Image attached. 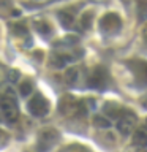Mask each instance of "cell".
I'll use <instances>...</instances> for the list:
<instances>
[{
	"mask_svg": "<svg viewBox=\"0 0 147 152\" xmlns=\"http://www.w3.org/2000/svg\"><path fill=\"white\" fill-rule=\"evenodd\" d=\"M133 144L147 147V132L146 130H136L133 135Z\"/></svg>",
	"mask_w": 147,
	"mask_h": 152,
	"instance_id": "cell-13",
	"label": "cell"
},
{
	"mask_svg": "<svg viewBox=\"0 0 147 152\" xmlns=\"http://www.w3.org/2000/svg\"><path fill=\"white\" fill-rule=\"evenodd\" d=\"M59 132L54 130V128H44L38 133V142L36 147L40 151H49L52 146L59 141Z\"/></svg>",
	"mask_w": 147,
	"mask_h": 152,
	"instance_id": "cell-5",
	"label": "cell"
},
{
	"mask_svg": "<svg viewBox=\"0 0 147 152\" xmlns=\"http://www.w3.org/2000/svg\"><path fill=\"white\" fill-rule=\"evenodd\" d=\"M16 78H19V71H9V79L11 81H16Z\"/></svg>",
	"mask_w": 147,
	"mask_h": 152,
	"instance_id": "cell-22",
	"label": "cell"
},
{
	"mask_svg": "<svg viewBox=\"0 0 147 152\" xmlns=\"http://www.w3.org/2000/svg\"><path fill=\"white\" fill-rule=\"evenodd\" d=\"M19 94L22 95V97H27V95H30V92L33 90V84H32V81L30 79H25V81H22L21 84H19Z\"/></svg>",
	"mask_w": 147,
	"mask_h": 152,
	"instance_id": "cell-15",
	"label": "cell"
},
{
	"mask_svg": "<svg viewBox=\"0 0 147 152\" xmlns=\"http://www.w3.org/2000/svg\"><path fill=\"white\" fill-rule=\"evenodd\" d=\"M127 66L133 71L136 81L139 84H147V60L133 59L127 62Z\"/></svg>",
	"mask_w": 147,
	"mask_h": 152,
	"instance_id": "cell-7",
	"label": "cell"
},
{
	"mask_svg": "<svg viewBox=\"0 0 147 152\" xmlns=\"http://www.w3.org/2000/svg\"><path fill=\"white\" fill-rule=\"evenodd\" d=\"M13 32H14V35H17V37H25L28 28L24 22H16V24H13Z\"/></svg>",
	"mask_w": 147,
	"mask_h": 152,
	"instance_id": "cell-18",
	"label": "cell"
},
{
	"mask_svg": "<svg viewBox=\"0 0 147 152\" xmlns=\"http://www.w3.org/2000/svg\"><path fill=\"white\" fill-rule=\"evenodd\" d=\"M136 122H138V117H136V114L133 113V111H127L123 116L117 121V130L122 133V135H130L131 130L135 128L136 125Z\"/></svg>",
	"mask_w": 147,
	"mask_h": 152,
	"instance_id": "cell-8",
	"label": "cell"
},
{
	"mask_svg": "<svg viewBox=\"0 0 147 152\" xmlns=\"http://www.w3.org/2000/svg\"><path fill=\"white\" fill-rule=\"evenodd\" d=\"M138 152H146V151H138Z\"/></svg>",
	"mask_w": 147,
	"mask_h": 152,
	"instance_id": "cell-26",
	"label": "cell"
},
{
	"mask_svg": "<svg viewBox=\"0 0 147 152\" xmlns=\"http://www.w3.org/2000/svg\"><path fill=\"white\" fill-rule=\"evenodd\" d=\"M0 109L3 111L5 119H7L8 122H14L19 117V109H17L16 100L8 94L0 95Z\"/></svg>",
	"mask_w": 147,
	"mask_h": 152,
	"instance_id": "cell-3",
	"label": "cell"
},
{
	"mask_svg": "<svg viewBox=\"0 0 147 152\" xmlns=\"http://www.w3.org/2000/svg\"><path fill=\"white\" fill-rule=\"evenodd\" d=\"M73 59L71 54H62V52H54L51 56V65L52 66H63L68 60Z\"/></svg>",
	"mask_w": 147,
	"mask_h": 152,
	"instance_id": "cell-11",
	"label": "cell"
},
{
	"mask_svg": "<svg viewBox=\"0 0 147 152\" xmlns=\"http://www.w3.org/2000/svg\"><path fill=\"white\" fill-rule=\"evenodd\" d=\"M33 27H35V28H36V32H38V33H41L43 37L51 35V33H52V27H51V24L47 22V21H41V19H36V21H33Z\"/></svg>",
	"mask_w": 147,
	"mask_h": 152,
	"instance_id": "cell-12",
	"label": "cell"
},
{
	"mask_svg": "<svg viewBox=\"0 0 147 152\" xmlns=\"http://www.w3.org/2000/svg\"><path fill=\"white\" fill-rule=\"evenodd\" d=\"M59 109L63 116H68V117H81V116H85L87 113V104H85L84 100H78L71 95H63L60 100V104H59Z\"/></svg>",
	"mask_w": 147,
	"mask_h": 152,
	"instance_id": "cell-1",
	"label": "cell"
},
{
	"mask_svg": "<svg viewBox=\"0 0 147 152\" xmlns=\"http://www.w3.org/2000/svg\"><path fill=\"white\" fill-rule=\"evenodd\" d=\"M78 73H79V68L78 66H71V68H68L65 71V83L73 86L76 81H78Z\"/></svg>",
	"mask_w": 147,
	"mask_h": 152,
	"instance_id": "cell-14",
	"label": "cell"
},
{
	"mask_svg": "<svg viewBox=\"0 0 147 152\" xmlns=\"http://www.w3.org/2000/svg\"><path fill=\"white\" fill-rule=\"evenodd\" d=\"M103 111H104V114H108L109 117H112V119H120L123 114H125L128 109H125L123 106H119L117 103H106L103 106Z\"/></svg>",
	"mask_w": 147,
	"mask_h": 152,
	"instance_id": "cell-9",
	"label": "cell"
},
{
	"mask_svg": "<svg viewBox=\"0 0 147 152\" xmlns=\"http://www.w3.org/2000/svg\"><path fill=\"white\" fill-rule=\"evenodd\" d=\"M142 37H144V40L147 41V24H146L144 27H142Z\"/></svg>",
	"mask_w": 147,
	"mask_h": 152,
	"instance_id": "cell-23",
	"label": "cell"
},
{
	"mask_svg": "<svg viewBox=\"0 0 147 152\" xmlns=\"http://www.w3.org/2000/svg\"><path fill=\"white\" fill-rule=\"evenodd\" d=\"M92 122H93V125H97L100 128H109L111 127V122H109V119H106V116H93Z\"/></svg>",
	"mask_w": 147,
	"mask_h": 152,
	"instance_id": "cell-16",
	"label": "cell"
},
{
	"mask_svg": "<svg viewBox=\"0 0 147 152\" xmlns=\"http://www.w3.org/2000/svg\"><path fill=\"white\" fill-rule=\"evenodd\" d=\"M92 21H93V11H85L82 16H81V27L87 30V28L92 26Z\"/></svg>",
	"mask_w": 147,
	"mask_h": 152,
	"instance_id": "cell-17",
	"label": "cell"
},
{
	"mask_svg": "<svg viewBox=\"0 0 147 152\" xmlns=\"http://www.w3.org/2000/svg\"><path fill=\"white\" fill-rule=\"evenodd\" d=\"M63 151L65 152H90L87 147H84V146H81V144H71L68 147H65Z\"/></svg>",
	"mask_w": 147,
	"mask_h": 152,
	"instance_id": "cell-20",
	"label": "cell"
},
{
	"mask_svg": "<svg viewBox=\"0 0 147 152\" xmlns=\"http://www.w3.org/2000/svg\"><path fill=\"white\" fill-rule=\"evenodd\" d=\"M138 18L141 19H144L147 18V2H139L138 3Z\"/></svg>",
	"mask_w": 147,
	"mask_h": 152,
	"instance_id": "cell-19",
	"label": "cell"
},
{
	"mask_svg": "<svg viewBox=\"0 0 147 152\" xmlns=\"http://www.w3.org/2000/svg\"><path fill=\"white\" fill-rule=\"evenodd\" d=\"M49 102L46 100L44 95L41 94H35L33 97L28 100L27 103V109L32 116H36V117H43L49 113Z\"/></svg>",
	"mask_w": 147,
	"mask_h": 152,
	"instance_id": "cell-2",
	"label": "cell"
},
{
	"mask_svg": "<svg viewBox=\"0 0 147 152\" xmlns=\"http://www.w3.org/2000/svg\"><path fill=\"white\" fill-rule=\"evenodd\" d=\"M146 128H147V119H146Z\"/></svg>",
	"mask_w": 147,
	"mask_h": 152,
	"instance_id": "cell-25",
	"label": "cell"
},
{
	"mask_svg": "<svg viewBox=\"0 0 147 152\" xmlns=\"http://www.w3.org/2000/svg\"><path fill=\"white\" fill-rule=\"evenodd\" d=\"M108 83H109V73L103 65L95 66L87 81L89 87H92V89H104L108 86Z\"/></svg>",
	"mask_w": 147,
	"mask_h": 152,
	"instance_id": "cell-4",
	"label": "cell"
},
{
	"mask_svg": "<svg viewBox=\"0 0 147 152\" xmlns=\"http://www.w3.org/2000/svg\"><path fill=\"white\" fill-rule=\"evenodd\" d=\"M59 21L63 27H71L74 24V13L71 10H60L59 11Z\"/></svg>",
	"mask_w": 147,
	"mask_h": 152,
	"instance_id": "cell-10",
	"label": "cell"
},
{
	"mask_svg": "<svg viewBox=\"0 0 147 152\" xmlns=\"http://www.w3.org/2000/svg\"><path fill=\"white\" fill-rule=\"evenodd\" d=\"M122 27V19L116 13H106L100 21V28L103 33H116Z\"/></svg>",
	"mask_w": 147,
	"mask_h": 152,
	"instance_id": "cell-6",
	"label": "cell"
},
{
	"mask_svg": "<svg viewBox=\"0 0 147 152\" xmlns=\"http://www.w3.org/2000/svg\"><path fill=\"white\" fill-rule=\"evenodd\" d=\"M141 104H142L144 108H147V98H144V100H142V102H141Z\"/></svg>",
	"mask_w": 147,
	"mask_h": 152,
	"instance_id": "cell-24",
	"label": "cell"
},
{
	"mask_svg": "<svg viewBox=\"0 0 147 152\" xmlns=\"http://www.w3.org/2000/svg\"><path fill=\"white\" fill-rule=\"evenodd\" d=\"M7 141H8V133H5L3 130H0V146L7 144Z\"/></svg>",
	"mask_w": 147,
	"mask_h": 152,
	"instance_id": "cell-21",
	"label": "cell"
}]
</instances>
